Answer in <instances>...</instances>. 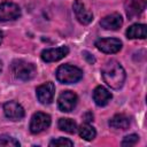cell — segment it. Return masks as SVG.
Wrapping results in <instances>:
<instances>
[{"instance_id":"cell-16","label":"cell","mask_w":147,"mask_h":147,"mask_svg":"<svg viewBox=\"0 0 147 147\" xmlns=\"http://www.w3.org/2000/svg\"><path fill=\"white\" fill-rule=\"evenodd\" d=\"M126 37L129 39H145L146 38V25L145 24H132L126 30Z\"/></svg>"},{"instance_id":"cell-17","label":"cell","mask_w":147,"mask_h":147,"mask_svg":"<svg viewBox=\"0 0 147 147\" xmlns=\"http://www.w3.org/2000/svg\"><path fill=\"white\" fill-rule=\"evenodd\" d=\"M77 130H78L79 136H80L84 140H87V141L93 140V139L95 138V136H96V131H95V129H94L93 126H91L88 123H84V124H82Z\"/></svg>"},{"instance_id":"cell-2","label":"cell","mask_w":147,"mask_h":147,"mask_svg":"<svg viewBox=\"0 0 147 147\" xmlns=\"http://www.w3.org/2000/svg\"><path fill=\"white\" fill-rule=\"evenodd\" d=\"M11 72L15 78L26 82L36 76L37 69L36 65L31 62H26L24 60H15L11 63Z\"/></svg>"},{"instance_id":"cell-24","label":"cell","mask_w":147,"mask_h":147,"mask_svg":"<svg viewBox=\"0 0 147 147\" xmlns=\"http://www.w3.org/2000/svg\"><path fill=\"white\" fill-rule=\"evenodd\" d=\"M1 71H2V62L0 61V74H1Z\"/></svg>"},{"instance_id":"cell-14","label":"cell","mask_w":147,"mask_h":147,"mask_svg":"<svg viewBox=\"0 0 147 147\" xmlns=\"http://www.w3.org/2000/svg\"><path fill=\"white\" fill-rule=\"evenodd\" d=\"M111 98H113L111 93L103 86H96L93 91V100H94L95 105L99 107H103V106L108 105V102L111 100Z\"/></svg>"},{"instance_id":"cell-19","label":"cell","mask_w":147,"mask_h":147,"mask_svg":"<svg viewBox=\"0 0 147 147\" xmlns=\"http://www.w3.org/2000/svg\"><path fill=\"white\" fill-rule=\"evenodd\" d=\"M0 146H20V142L7 134H0Z\"/></svg>"},{"instance_id":"cell-11","label":"cell","mask_w":147,"mask_h":147,"mask_svg":"<svg viewBox=\"0 0 147 147\" xmlns=\"http://www.w3.org/2000/svg\"><path fill=\"white\" fill-rule=\"evenodd\" d=\"M3 113L11 121H20L24 117V108L16 101H8L3 105Z\"/></svg>"},{"instance_id":"cell-3","label":"cell","mask_w":147,"mask_h":147,"mask_svg":"<svg viewBox=\"0 0 147 147\" xmlns=\"http://www.w3.org/2000/svg\"><path fill=\"white\" fill-rule=\"evenodd\" d=\"M56 79L62 84H74L83 78V71L70 64H62L56 70Z\"/></svg>"},{"instance_id":"cell-22","label":"cell","mask_w":147,"mask_h":147,"mask_svg":"<svg viewBox=\"0 0 147 147\" xmlns=\"http://www.w3.org/2000/svg\"><path fill=\"white\" fill-rule=\"evenodd\" d=\"M83 56H84V59L90 63V64H93V63H95V57L90 53V52H87V51H84L83 53Z\"/></svg>"},{"instance_id":"cell-7","label":"cell","mask_w":147,"mask_h":147,"mask_svg":"<svg viewBox=\"0 0 147 147\" xmlns=\"http://www.w3.org/2000/svg\"><path fill=\"white\" fill-rule=\"evenodd\" d=\"M95 47L106 54H114L121 51L122 41L116 38H101L95 41Z\"/></svg>"},{"instance_id":"cell-9","label":"cell","mask_w":147,"mask_h":147,"mask_svg":"<svg viewBox=\"0 0 147 147\" xmlns=\"http://www.w3.org/2000/svg\"><path fill=\"white\" fill-rule=\"evenodd\" d=\"M72 9H74V13L76 15V18L77 21L80 23V24H90L93 20V14L86 9L85 5L80 1V0H75L74 5H72Z\"/></svg>"},{"instance_id":"cell-13","label":"cell","mask_w":147,"mask_h":147,"mask_svg":"<svg viewBox=\"0 0 147 147\" xmlns=\"http://www.w3.org/2000/svg\"><path fill=\"white\" fill-rule=\"evenodd\" d=\"M123 24V18L119 14L117 13H113L110 15L105 16L101 21H100V25L106 29V30H118Z\"/></svg>"},{"instance_id":"cell-21","label":"cell","mask_w":147,"mask_h":147,"mask_svg":"<svg viewBox=\"0 0 147 147\" xmlns=\"http://www.w3.org/2000/svg\"><path fill=\"white\" fill-rule=\"evenodd\" d=\"M138 140H139V137L137 134H129L124 137L122 141V146H133L138 142Z\"/></svg>"},{"instance_id":"cell-20","label":"cell","mask_w":147,"mask_h":147,"mask_svg":"<svg viewBox=\"0 0 147 147\" xmlns=\"http://www.w3.org/2000/svg\"><path fill=\"white\" fill-rule=\"evenodd\" d=\"M74 142L67 138H57L49 142V146H56V147H63V146H72Z\"/></svg>"},{"instance_id":"cell-18","label":"cell","mask_w":147,"mask_h":147,"mask_svg":"<svg viewBox=\"0 0 147 147\" xmlns=\"http://www.w3.org/2000/svg\"><path fill=\"white\" fill-rule=\"evenodd\" d=\"M57 126L61 131H64L67 133H75L77 131V123L71 118H60Z\"/></svg>"},{"instance_id":"cell-1","label":"cell","mask_w":147,"mask_h":147,"mask_svg":"<svg viewBox=\"0 0 147 147\" xmlns=\"http://www.w3.org/2000/svg\"><path fill=\"white\" fill-rule=\"evenodd\" d=\"M101 75L103 82L111 88L118 90L123 86L125 82V70L123 67L115 60L108 61L101 69Z\"/></svg>"},{"instance_id":"cell-4","label":"cell","mask_w":147,"mask_h":147,"mask_svg":"<svg viewBox=\"0 0 147 147\" xmlns=\"http://www.w3.org/2000/svg\"><path fill=\"white\" fill-rule=\"evenodd\" d=\"M51 125V116L48 114L38 111L34 113L30 121V132L33 134H38L45 130H47Z\"/></svg>"},{"instance_id":"cell-12","label":"cell","mask_w":147,"mask_h":147,"mask_svg":"<svg viewBox=\"0 0 147 147\" xmlns=\"http://www.w3.org/2000/svg\"><path fill=\"white\" fill-rule=\"evenodd\" d=\"M146 0H125L124 9L129 18H134L139 16L146 9Z\"/></svg>"},{"instance_id":"cell-10","label":"cell","mask_w":147,"mask_h":147,"mask_svg":"<svg viewBox=\"0 0 147 147\" xmlns=\"http://www.w3.org/2000/svg\"><path fill=\"white\" fill-rule=\"evenodd\" d=\"M69 53V48L67 46H61L57 48H48L44 49L41 52V60L45 62H55L64 56H67Z\"/></svg>"},{"instance_id":"cell-5","label":"cell","mask_w":147,"mask_h":147,"mask_svg":"<svg viewBox=\"0 0 147 147\" xmlns=\"http://www.w3.org/2000/svg\"><path fill=\"white\" fill-rule=\"evenodd\" d=\"M20 16L21 8L18 7V5L10 1H3L0 3V22L14 21Z\"/></svg>"},{"instance_id":"cell-23","label":"cell","mask_w":147,"mask_h":147,"mask_svg":"<svg viewBox=\"0 0 147 147\" xmlns=\"http://www.w3.org/2000/svg\"><path fill=\"white\" fill-rule=\"evenodd\" d=\"M2 40H3V32L0 30V45L2 44Z\"/></svg>"},{"instance_id":"cell-15","label":"cell","mask_w":147,"mask_h":147,"mask_svg":"<svg viewBox=\"0 0 147 147\" xmlns=\"http://www.w3.org/2000/svg\"><path fill=\"white\" fill-rule=\"evenodd\" d=\"M109 126L116 130H126L130 125V119L124 114H116L109 119Z\"/></svg>"},{"instance_id":"cell-8","label":"cell","mask_w":147,"mask_h":147,"mask_svg":"<svg viewBox=\"0 0 147 147\" xmlns=\"http://www.w3.org/2000/svg\"><path fill=\"white\" fill-rule=\"evenodd\" d=\"M36 94H37L38 101L41 105H49L54 99L55 86L52 82H46L37 87Z\"/></svg>"},{"instance_id":"cell-6","label":"cell","mask_w":147,"mask_h":147,"mask_svg":"<svg viewBox=\"0 0 147 147\" xmlns=\"http://www.w3.org/2000/svg\"><path fill=\"white\" fill-rule=\"evenodd\" d=\"M78 101V96L72 91H64L60 94L57 99V107L63 113H69L74 110Z\"/></svg>"}]
</instances>
